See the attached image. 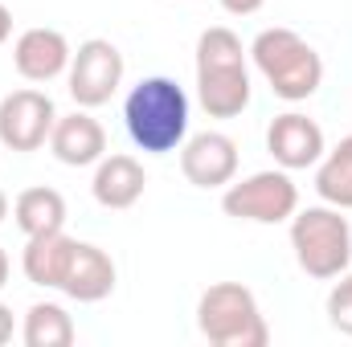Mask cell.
<instances>
[{
    "label": "cell",
    "instance_id": "cell-1",
    "mask_svg": "<svg viewBox=\"0 0 352 347\" xmlns=\"http://www.w3.org/2000/svg\"><path fill=\"white\" fill-rule=\"evenodd\" d=\"M123 123L140 152H148V156L180 152V143L188 135V94L173 78L152 74L140 86H131L127 102H123Z\"/></svg>",
    "mask_w": 352,
    "mask_h": 347
},
{
    "label": "cell",
    "instance_id": "cell-2",
    "mask_svg": "<svg viewBox=\"0 0 352 347\" xmlns=\"http://www.w3.org/2000/svg\"><path fill=\"white\" fill-rule=\"evenodd\" d=\"M250 58H254L258 74L266 78V86L274 90L283 102H303L324 82L320 53L295 29H283V25L263 29L254 37V45H250Z\"/></svg>",
    "mask_w": 352,
    "mask_h": 347
},
{
    "label": "cell",
    "instance_id": "cell-3",
    "mask_svg": "<svg viewBox=\"0 0 352 347\" xmlns=\"http://www.w3.org/2000/svg\"><path fill=\"white\" fill-rule=\"evenodd\" d=\"M291 250L295 261L307 278L332 282L352 265V225L349 217H340V208L332 204H316V208H295L291 217Z\"/></svg>",
    "mask_w": 352,
    "mask_h": 347
},
{
    "label": "cell",
    "instance_id": "cell-4",
    "mask_svg": "<svg viewBox=\"0 0 352 347\" xmlns=\"http://www.w3.org/2000/svg\"><path fill=\"white\" fill-rule=\"evenodd\" d=\"M197 327L213 347H266L270 327H266L258 298L242 282H217L201 294L197 302Z\"/></svg>",
    "mask_w": 352,
    "mask_h": 347
},
{
    "label": "cell",
    "instance_id": "cell-5",
    "mask_svg": "<svg viewBox=\"0 0 352 347\" xmlns=\"http://www.w3.org/2000/svg\"><path fill=\"white\" fill-rule=\"evenodd\" d=\"M226 217L254 221V225H283L299 208V188L287 172H254L226 188L221 196Z\"/></svg>",
    "mask_w": 352,
    "mask_h": 347
},
{
    "label": "cell",
    "instance_id": "cell-6",
    "mask_svg": "<svg viewBox=\"0 0 352 347\" xmlns=\"http://www.w3.org/2000/svg\"><path fill=\"white\" fill-rule=\"evenodd\" d=\"M66 82H70V98L82 110H94V106L111 102V94L123 82V53L107 37H90L74 49Z\"/></svg>",
    "mask_w": 352,
    "mask_h": 347
},
{
    "label": "cell",
    "instance_id": "cell-7",
    "mask_svg": "<svg viewBox=\"0 0 352 347\" xmlns=\"http://www.w3.org/2000/svg\"><path fill=\"white\" fill-rule=\"evenodd\" d=\"M58 123L54 98L41 90H12L0 98V143L8 152H37L50 143V131Z\"/></svg>",
    "mask_w": 352,
    "mask_h": 347
},
{
    "label": "cell",
    "instance_id": "cell-8",
    "mask_svg": "<svg viewBox=\"0 0 352 347\" xmlns=\"http://www.w3.org/2000/svg\"><path fill=\"white\" fill-rule=\"evenodd\" d=\"M266 152L274 156L283 172H299V168H316L328 147H324V131L316 119L287 110L266 127Z\"/></svg>",
    "mask_w": 352,
    "mask_h": 347
},
{
    "label": "cell",
    "instance_id": "cell-9",
    "mask_svg": "<svg viewBox=\"0 0 352 347\" xmlns=\"http://www.w3.org/2000/svg\"><path fill=\"white\" fill-rule=\"evenodd\" d=\"M180 172L192 188H226L238 176V143L221 131H201L180 143Z\"/></svg>",
    "mask_w": 352,
    "mask_h": 347
},
{
    "label": "cell",
    "instance_id": "cell-10",
    "mask_svg": "<svg viewBox=\"0 0 352 347\" xmlns=\"http://www.w3.org/2000/svg\"><path fill=\"white\" fill-rule=\"evenodd\" d=\"M70 58H74V49H70L66 33L45 29V25L25 29L16 37V45H12V66H16V74L25 82H54V78H62L70 70Z\"/></svg>",
    "mask_w": 352,
    "mask_h": 347
},
{
    "label": "cell",
    "instance_id": "cell-11",
    "mask_svg": "<svg viewBox=\"0 0 352 347\" xmlns=\"http://www.w3.org/2000/svg\"><path fill=\"white\" fill-rule=\"evenodd\" d=\"M50 152L66 164V168H90L107 156V131L98 119H90L87 110H74L66 119L54 123L50 131Z\"/></svg>",
    "mask_w": 352,
    "mask_h": 347
},
{
    "label": "cell",
    "instance_id": "cell-12",
    "mask_svg": "<svg viewBox=\"0 0 352 347\" xmlns=\"http://www.w3.org/2000/svg\"><path fill=\"white\" fill-rule=\"evenodd\" d=\"M111 290H115V261H111V254L90 246V241H78L74 258H70V270L62 278V294H70L74 302H102Z\"/></svg>",
    "mask_w": 352,
    "mask_h": 347
},
{
    "label": "cell",
    "instance_id": "cell-13",
    "mask_svg": "<svg viewBox=\"0 0 352 347\" xmlns=\"http://www.w3.org/2000/svg\"><path fill=\"white\" fill-rule=\"evenodd\" d=\"M144 188H148V176L135 156H102L90 180V192L102 208H131L144 196Z\"/></svg>",
    "mask_w": 352,
    "mask_h": 347
},
{
    "label": "cell",
    "instance_id": "cell-14",
    "mask_svg": "<svg viewBox=\"0 0 352 347\" xmlns=\"http://www.w3.org/2000/svg\"><path fill=\"white\" fill-rule=\"evenodd\" d=\"M197 98L209 119H238L250 106V70L246 66L197 70Z\"/></svg>",
    "mask_w": 352,
    "mask_h": 347
},
{
    "label": "cell",
    "instance_id": "cell-15",
    "mask_svg": "<svg viewBox=\"0 0 352 347\" xmlns=\"http://www.w3.org/2000/svg\"><path fill=\"white\" fill-rule=\"evenodd\" d=\"M74 237H66V229H54V233H37L29 237L25 246V258H21V270L33 286H50V290H62V278L70 270V258H74Z\"/></svg>",
    "mask_w": 352,
    "mask_h": 347
},
{
    "label": "cell",
    "instance_id": "cell-16",
    "mask_svg": "<svg viewBox=\"0 0 352 347\" xmlns=\"http://www.w3.org/2000/svg\"><path fill=\"white\" fill-rule=\"evenodd\" d=\"M12 217H16V229L25 237L66 229V196L58 188H45V184L41 188H25L12 200Z\"/></svg>",
    "mask_w": 352,
    "mask_h": 347
},
{
    "label": "cell",
    "instance_id": "cell-17",
    "mask_svg": "<svg viewBox=\"0 0 352 347\" xmlns=\"http://www.w3.org/2000/svg\"><path fill=\"white\" fill-rule=\"evenodd\" d=\"M316 192L332 208H352V135H344L316 168Z\"/></svg>",
    "mask_w": 352,
    "mask_h": 347
},
{
    "label": "cell",
    "instance_id": "cell-18",
    "mask_svg": "<svg viewBox=\"0 0 352 347\" xmlns=\"http://www.w3.org/2000/svg\"><path fill=\"white\" fill-rule=\"evenodd\" d=\"M21 339H25V347H70L74 344V319L58 302H37L25 315Z\"/></svg>",
    "mask_w": 352,
    "mask_h": 347
},
{
    "label": "cell",
    "instance_id": "cell-19",
    "mask_svg": "<svg viewBox=\"0 0 352 347\" xmlns=\"http://www.w3.org/2000/svg\"><path fill=\"white\" fill-rule=\"evenodd\" d=\"M226 66H246V49L234 29L213 25L197 37V70H226Z\"/></svg>",
    "mask_w": 352,
    "mask_h": 347
},
{
    "label": "cell",
    "instance_id": "cell-20",
    "mask_svg": "<svg viewBox=\"0 0 352 347\" xmlns=\"http://www.w3.org/2000/svg\"><path fill=\"white\" fill-rule=\"evenodd\" d=\"M328 323L340 335H352V274H340V282L328 294Z\"/></svg>",
    "mask_w": 352,
    "mask_h": 347
},
{
    "label": "cell",
    "instance_id": "cell-21",
    "mask_svg": "<svg viewBox=\"0 0 352 347\" xmlns=\"http://www.w3.org/2000/svg\"><path fill=\"white\" fill-rule=\"evenodd\" d=\"M263 4H266V0H221V8H226V12H234V16H254Z\"/></svg>",
    "mask_w": 352,
    "mask_h": 347
},
{
    "label": "cell",
    "instance_id": "cell-22",
    "mask_svg": "<svg viewBox=\"0 0 352 347\" xmlns=\"http://www.w3.org/2000/svg\"><path fill=\"white\" fill-rule=\"evenodd\" d=\"M8 339H12V311L0 302V347L8 344Z\"/></svg>",
    "mask_w": 352,
    "mask_h": 347
},
{
    "label": "cell",
    "instance_id": "cell-23",
    "mask_svg": "<svg viewBox=\"0 0 352 347\" xmlns=\"http://www.w3.org/2000/svg\"><path fill=\"white\" fill-rule=\"evenodd\" d=\"M8 33H12V12H8V4L0 0V45L8 41Z\"/></svg>",
    "mask_w": 352,
    "mask_h": 347
},
{
    "label": "cell",
    "instance_id": "cell-24",
    "mask_svg": "<svg viewBox=\"0 0 352 347\" xmlns=\"http://www.w3.org/2000/svg\"><path fill=\"white\" fill-rule=\"evenodd\" d=\"M4 286H8V254L0 250V290H4Z\"/></svg>",
    "mask_w": 352,
    "mask_h": 347
},
{
    "label": "cell",
    "instance_id": "cell-25",
    "mask_svg": "<svg viewBox=\"0 0 352 347\" xmlns=\"http://www.w3.org/2000/svg\"><path fill=\"white\" fill-rule=\"evenodd\" d=\"M4 217H8V196L0 192V221H4Z\"/></svg>",
    "mask_w": 352,
    "mask_h": 347
}]
</instances>
